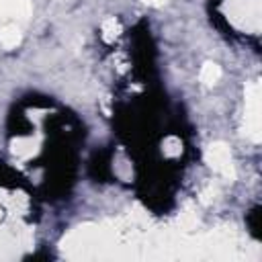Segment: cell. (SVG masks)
<instances>
[{
	"label": "cell",
	"instance_id": "1",
	"mask_svg": "<svg viewBox=\"0 0 262 262\" xmlns=\"http://www.w3.org/2000/svg\"><path fill=\"white\" fill-rule=\"evenodd\" d=\"M217 76H220V70H217V66L207 64V68H205V72H203V80H205V82H211V80H217Z\"/></svg>",
	"mask_w": 262,
	"mask_h": 262
}]
</instances>
